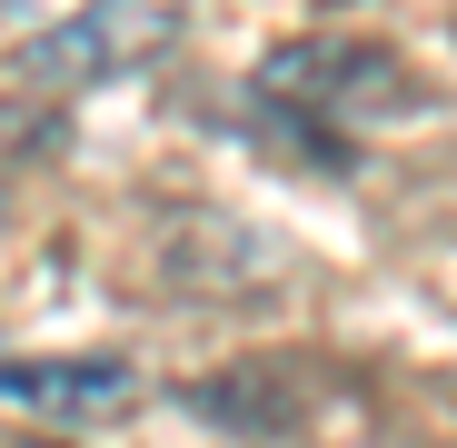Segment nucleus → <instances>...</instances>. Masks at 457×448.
Instances as JSON below:
<instances>
[{"instance_id": "nucleus-2", "label": "nucleus", "mask_w": 457, "mask_h": 448, "mask_svg": "<svg viewBox=\"0 0 457 448\" xmlns=\"http://www.w3.org/2000/svg\"><path fill=\"white\" fill-rule=\"evenodd\" d=\"M259 100H278L288 120L388 130V120H418V70L378 40H288L259 60Z\"/></svg>"}, {"instance_id": "nucleus-3", "label": "nucleus", "mask_w": 457, "mask_h": 448, "mask_svg": "<svg viewBox=\"0 0 457 448\" xmlns=\"http://www.w3.org/2000/svg\"><path fill=\"white\" fill-rule=\"evenodd\" d=\"M0 399L40 409V418H70V428H100V418H129L149 399V379H139L129 359L70 349V359H0Z\"/></svg>"}, {"instance_id": "nucleus-1", "label": "nucleus", "mask_w": 457, "mask_h": 448, "mask_svg": "<svg viewBox=\"0 0 457 448\" xmlns=\"http://www.w3.org/2000/svg\"><path fill=\"white\" fill-rule=\"evenodd\" d=\"M179 30H189V0H80L70 21L30 30L11 60H0V90L30 100V110H60L80 90H110V80H129V70H149Z\"/></svg>"}, {"instance_id": "nucleus-4", "label": "nucleus", "mask_w": 457, "mask_h": 448, "mask_svg": "<svg viewBox=\"0 0 457 448\" xmlns=\"http://www.w3.org/2000/svg\"><path fill=\"white\" fill-rule=\"evenodd\" d=\"M21 448H60V438H21Z\"/></svg>"}]
</instances>
